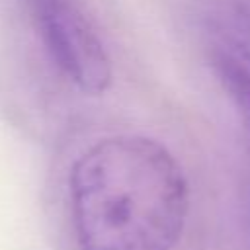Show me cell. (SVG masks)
<instances>
[{
  "label": "cell",
  "instance_id": "obj_1",
  "mask_svg": "<svg viewBox=\"0 0 250 250\" xmlns=\"http://www.w3.org/2000/svg\"><path fill=\"white\" fill-rule=\"evenodd\" d=\"M68 191L80 250H174L189 213L180 162L143 135L94 143L74 160Z\"/></svg>",
  "mask_w": 250,
  "mask_h": 250
},
{
  "label": "cell",
  "instance_id": "obj_2",
  "mask_svg": "<svg viewBox=\"0 0 250 250\" xmlns=\"http://www.w3.org/2000/svg\"><path fill=\"white\" fill-rule=\"evenodd\" d=\"M29 18L59 70L84 94H104L111 84V59L74 0H23Z\"/></svg>",
  "mask_w": 250,
  "mask_h": 250
},
{
  "label": "cell",
  "instance_id": "obj_3",
  "mask_svg": "<svg viewBox=\"0 0 250 250\" xmlns=\"http://www.w3.org/2000/svg\"><path fill=\"white\" fill-rule=\"evenodd\" d=\"M211 55L225 90L250 113V21H232L221 29Z\"/></svg>",
  "mask_w": 250,
  "mask_h": 250
}]
</instances>
